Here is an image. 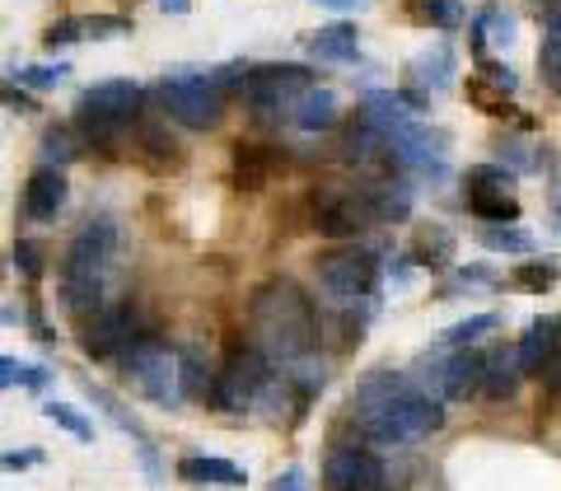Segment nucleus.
I'll return each instance as SVG.
<instances>
[{"mask_svg": "<svg viewBox=\"0 0 561 491\" xmlns=\"http://www.w3.org/2000/svg\"><path fill=\"white\" fill-rule=\"evenodd\" d=\"M249 332H253V346L267 356L280 370L300 365L313 356L319 346V313H313L309 295L295 286V281L276 276L267 286L253 290L249 300Z\"/></svg>", "mask_w": 561, "mask_h": 491, "instance_id": "f257e3e1", "label": "nucleus"}, {"mask_svg": "<svg viewBox=\"0 0 561 491\" xmlns=\"http://www.w3.org/2000/svg\"><path fill=\"white\" fill-rule=\"evenodd\" d=\"M117 258V220L113 216H90L80 235L70 239L66 267H61V305L76 319L108 309V272Z\"/></svg>", "mask_w": 561, "mask_h": 491, "instance_id": "f03ea898", "label": "nucleus"}, {"mask_svg": "<svg viewBox=\"0 0 561 491\" xmlns=\"http://www.w3.org/2000/svg\"><path fill=\"white\" fill-rule=\"evenodd\" d=\"M319 272V290L328 295L342 313L375 309V290H379V262L370 249H332L313 262Z\"/></svg>", "mask_w": 561, "mask_h": 491, "instance_id": "7ed1b4c3", "label": "nucleus"}, {"mask_svg": "<svg viewBox=\"0 0 561 491\" xmlns=\"http://www.w3.org/2000/svg\"><path fill=\"white\" fill-rule=\"evenodd\" d=\"M122 370H127L131 389L140 398H150L154 408H183V375H179V351H169L164 342L140 338L127 356H122Z\"/></svg>", "mask_w": 561, "mask_h": 491, "instance_id": "20e7f679", "label": "nucleus"}, {"mask_svg": "<svg viewBox=\"0 0 561 491\" xmlns=\"http://www.w3.org/2000/svg\"><path fill=\"white\" fill-rule=\"evenodd\" d=\"M160 103L173 122H183L192 132H210L220 127L225 117V94L216 90V80H210V70H173V76L160 80Z\"/></svg>", "mask_w": 561, "mask_h": 491, "instance_id": "39448f33", "label": "nucleus"}, {"mask_svg": "<svg viewBox=\"0 0 561 491\" xmlns=\"http://www.w3.org/2000/svg\"><path fill=\"white\" fill-rule=\"evenodd\" d=\"M267 384H272V361L262 356L257 346H234L230 356H225L220 375H216V393H210V408L243 416V412H253L257 402H262Z\"/></svg>", "mask_w": 561, "mask_h": 491, "instance_id": "423d86ee", "label": "nucleus"}, {"mask_svg": "<svg viewBox=\"0 0 561 491\" xmlns=\"http://www.w3.org/2000/svg\"><path fill=\"white\" fill-rule=\"evenodd\" d=\"M313 84L319 80H313L309 66H257L243 99H249L257 122H295V109Z\"/></svg>", "mask_w": 561, "mask_h": 491, "instance_id": "0eeeda50", "label": "nucleus"}, {"mask_svg": "<svg viewBox=\"0 0 561 491\" xmlns=\"http://www.w3.org/2000/svg\"><path fill=\"white\" fill-rule=\"evenodd\" d=\"M440 426H445V402L421 393L412 384V389L402 393L375 426H365V435H370L375 445H416V441H426V435H435Z\"/></svg>", "mask_w": 561, "mask_h": 491, "instance_id": "6e6552de", "label": "nucleus"}, {"mask_svg": "<svg viewBox=\"0 0 561 491\" xmlns=\"http://www.w3.org/2000/svg\"><path fill=\"white\" fill-rule=\"evenodd\" d=\"M463 202L478 220L486 225H515L519 202H515V173L505 164H478L463 179Z\"/></svg>", "mask_w": 561, "mask_h": 491, "instance_id": "1a4fd4ad", "label": "nucleus"}, {"mask_svg": "<svg viewBox=\"0 0 561 491\" xmlns=\"http://www.w3.org/2000/svg\"><path fill=\"white\" fill-rule=\"evenodd\" d=\"M136 313L131 305H108L90 313V319H80V351L90 361H113V356H127L136 346Z\"/></svg>", "mask_w": 561, "mask_h": 491, "instance_id": "9d476101", "label": "nucleus"}, {"mask_svg": "<svg viewBox=\"0 0 561 491\" xmlns=\"http://www.w3.org/2000/svg\"><path fill=\"white\" fill-rule=\"evenodd\" d=\"M313 225L328 239H356L365 225H375L370 192H313Z\"/></svg>", "mask_w": 561, "mask_h": 491, "instance_id": "9b49d317", "label": "nucleus"}, {"mask_svg": "<svg viewBox=\"0 0 561 491\" xmlns=\"http://www.w3.org/2000/svg\"><path fill=\"white\" fill-rule=\"evenodd\" d=\"M389 160L421 179H445V136L412 117L408 127L389 136Z\"/></svg>", "mask_w": 561, "mask_h": 491, "instance_id": "f8f14e48", "label": "nucleus"}, {"mask_svg": "<svg viewBox=\"0 0 561 491\" xmlns=\"http://www.w3.org/2000/svg\"><path fill=\"white\" fill-rule=\"evenodd\" d=\"M323 487L328 491H383V468L375 454L356 445H332L323 459Z\"/></svg>", "mask_w": 561, "mask_h": 491, "instance_id": "ddd939ff", "label": "nucleus"}, {"mask_svg": "<svg viewBox=\"0 0 561 491\" xmlns=\"http://www.w3.org/2000/svg\"><path fill=\"white\" fill-rule=\"evenodd\" d=\"M408 389H412L408 375H398V370H370V375L356 384V393H351V412H356L360 426H375V421L389 412Z\"/></svg>", "mask_w": 561, "mask_h": 491, "instance_id": "4468645a", "label": "nucleus"}, {"mask_svg": "<svg viewBox=\"0 0 561 491\" xmlns=\"http://www.w3.org/2000/svg\"><path fill=\"white\" fill-rule=\"evenodd\" d=\"M70 197V183H66V173L61 169H51V164H38L28 173V183H24V216L28 220H57L61 216V206Z\"/></svg>", "mask_w": 561, "mask_h": 491, "instance_id": "2eb2a0df", "label": "nucleus"}, {"mask_svg": "<svg viewBox=\"0 0 561 491\" xmlns=\"http://www.w3.org/2000/svg\"><path fill=\"white\" fill-rule=\"evenodd\" d=\"M140 84L131 80H99L80 94V109L94 113V117H108V122H131L140 113Z\"/></svg>", "mask_w": 561, "mask_h": 491, "instance_id": "dca6fc26", "label": "nucleus"}, {"mask_svg": "<svg viewBox=\"0 0 561 491\" xmlns=\"http://www.w3.org/2000/svg\"><path fill=\"white\" fill-rule=\"evenodd\" d=\"M557 346H561V323L557 319H534L529 328H524V338H519V365H524V375H542L552 365L557 356Z\"/></svg>", "mask_w": 561, "mask_h": 491, "instance_id": "f3484780", "label": "nucleus"}, {"mask_svg": "<svg viewBox=\"0 0 561 491\" xmlns=\"http://www.w3.org/2000/svg\"><path fill=\"white\" fill-rule=\"evenodd\" d=\"M179 478L192 482V487H243V468H234L230 459H220V454H187L179 464Z\"/></svg>", "mask_w": 561, "mask_h": 491, "instance_id": "a211bd4d", "label": "nucleus"}, {"mask_svg": "<svg viewBox=\"0 0 561 491\" xmlns=\"http://www.w3.org/2000/svg\"><path fill=\"white\" fill-rule=\"evenodd\" d=\"M305 47L319 61H356L360 57V33H356V24H332V28L309 33Z\"/></svg>", "mask_w": 561, "mask_h": 491, "instance_id": "6ab92c4d", "label": "nucleus"}, {"mask_svg": "<svg viewBox=\"0 0 561 491\" xmlns=\"http://www.w3.org/2000/svg\"><path fill=\"white\" fill-rule=\"evenodd\" d=\"M524 379V365H519V351L515 346H496L486 351V398H511Z\"/></svg>", "mask_w": 561, "mask_h": 491, "instance_id": "aec40b11", "label": "nucleus"}, {"mask_svg": "<svg viewBox=\"0 0 561 491\" xmlns=\"http://www.w3.org/2000/svg\"><path fill=\"white\" fill-rule=\"evenodd\" d=\"M412 80L421 90H449L454 80V52L445 43H435L431 52H416L412 57Z\"/></svg>", "mask_w": 561, "mask_h": 491, "instance_id": "412c9836", "label": "nucleus"}, {"mask_svg": "<svg viewBox=\"0 0 561 491\" xmlns=\"http://www.w3.org/2000/svg\"><path fill=\"white\" fill-rule=\"evenodd\" d=\"M179 375H183V393L187 398H210L216 393V375H210V361L197 342L179 346Z\"/></svg>", "mask_w": 561, "mask_h": 491, "instance_id": "4be33fe9", "label": "nucleus"}, {"mask_svg": "<svg viewBox=\"0 0 561 491\" xmlns=\"http://www.w3.org/2000/svg\"><path fill=\"white\" fill-rule=\"evenodd\" d=\"M454 258V235L445 225H421L416 239H412V262L416 267H449Z\"/></svg>", "mask_w": 561, "mask_h": 491, "instance_id": "5701e85b", "label": "nucleus"}, {"mask_svg": "<svg viewBox=\"0 0 561 491\" xmlns=\"http://www.w3.org/2000/svg\"><path fill=\"white\" fill-rule=\"evenodd\" d=\"M332 122H337V94L323 90V84H313V90L300 99V109H295V127L300 132H328Z\"/></svg>", "mask_w": 561, "mask_h": 491, "instance_id": "b1692460", "label": "nucleus"}, {"mask_svg": "<svg viewBox=\"0 0 561 491\" xmlns=\"http://www.w3.org/2000/svg\"><path fill=\"white\" fill-rule=\"evenodd\" d=\"M267 173H272V155L262 150V146H234V187L243 192H257V187H267Z\"/></svg>", "mask_w": 561, "mask_h": 491, "instance_id": "393cba45", "label": "nucleus"}, {"mask_svg": "<svg viewBox=\"0 0 561 491\" xmlns=\"http://www.w3.org/2000/svg\"><path fill=\"white\" fill-rule=\"evenodd\" d=\"M365 192H370L375 220H408V210H412V187L408 183L383 179V183H370Z\"/></svg>", "mask_w": 561, "mask_h": 491, "instance_id": "a878e982", "label": "nucleus"}, {"mask_svg": "<svg viewBox=\"0 0 561 491\" xmlns=\"http://www.w3.org/2000/svg\"><path fill=\"white\" fill-rule=\"evenodd\" d=\"M38 155H43V164L66 169L70 160H80V132H76V127H66V122H57V127H47V132H43Z\"/></svg>", "mask_w": 561, "mask_h": 491, "instance_id": "bb28decb", "label": "nucleus"}, {"mask_svg": "<svg viewBox=\"0 0 561 491\" xmlns=\"http://www.w3.org/2000/svg\"><path fill=\"white\" fill-rule=\"evenodd\" d=\"M408 20L421 24V28H454L463 20V10L454 5V0H408Z\"/></svg>", "mask_w": 561, "mask_h": 491, "instance_id": "cd10ccee", "label": "nucleus"}, {"mask_svg": "<svg viewBox=\"0 0 561 491\" xmlns=\"http://www.w3.org/2000/svg\"><path fill=\"white\" fill-rule=\"evenodd\" d=\"M478 243L491 249V253H534V239L524 235L519 225H482Z\"/></svg>", "mask_w": 561, "mask_h": 491, "instance_id": "c85d7f7f", "label": "nucleus"}, {"mask_svg": "<svg viewBox=\"0 0 561 491\" xmlns=\"http://www.w3.org/2000/svg\"><path fill=\"white\" fill-rule=\"evenodd\" d=\"M496 328H501L496 313H472V319L445 328V332H440V342H445V346H472V342H482L486 332H496Z\"/></svg>", "mask_w": 561, "mask_h": 491, "instance_id": "c756f323", "label": "nucleus"}, {"mask_svg": "<svg viewBox=\"0 0 561 491\" xmlns=\"http://www.w3.org/2000/svg\"><path fill=\"white\" fill-rule=\"evenodd\" d=\"M10 76L20 80L24 90H57V84L70 76V66H61V61L57 66H14Z\"/></svg>", "mask_w": 561, "mask_h": 491, "instance_id": "7c9ffc66", "label": "nucleus"}, {"mask_svg": "<svg viewBox=\"0 0 561 491\" xmlns=\"http://www.w3.org/2000/svg\"><path fill=\"white\" fill-rule=\"evenodd\" d=\"M253 70H257V66H249V61H225V66L210 70V80H216L220 94H249Z\"/></svg>", "mask_w": 561, "mask_h": 491, "instance_id": "2f4dec72", "label": "nucleus"}, {"mask_svg": "<svg viewBox=\"0 0 561 491\" xmlns=\"http://www.w3.org/2000/svg\"><path fill=\"white\" fill-rule=\"evenodd\" d=\"M0 379H5V389H43V384H47V370L5 356V361H0Z\"/></svg>", "mask_w": 561, "mask_h": 491, "instance_id": "473e14b6", "label": "nucleus"}, {"mask_svg": "<svg viewBox=\"0 0 561 491\" xmlns=\"http://www.w3.org/2000/svg\"><path fill=\"white\" fill-rule=\"evenodd\" d=\"M140 150L150 155V164L154 169H164V164H179V146L160 132V127H140Z\"/></svg>", "mask_w": 561, "mask_h": 491, "instance_id": "72a5a7b5", "label": "nucleus"}, {"mask_svg": "<svg viewBox=\"0 0 561 491\" xmlns=\"http://www.w3.org/2000/svg\"><path fill=\"white\" fill-rule=\"evenodd\" d=\"M47 416L57 421V426H61L66 435H76V441H84V445L94 441V426H90V421H84L76 408H70V402H47Z\"/></svg>", "mask_w": 561, "mask_h": 491, "instance_id": "f704fd0d", "label": "nucleus"}, {"mask_svg": "<svg viewBox=\"0 0 561 491\" xmlns=\"http://www.w3.org/2000/svg\"><path fill=\"white\" fill-rule=\"evenodd\" d=\"M468 99L478 103L482 113H491V117H511V103H505V90H496V84H486V80H468Z\"/></svg>", "mask_w": 561, "mask_h": 491, "instance_id": "c9c22d12", "label": "nucleus"}, {"mask_svg": "<svg viewBox=\"0 0 561 491\" xmlns=\"http://www.w3.org/2000/svg\"><path fill=\"white\" fill-rule=\"evenodd\" d=\"M127 33H131L127 14H90V20H84V38H94V43H103V38H127Z\"/></svg>", "mask_w": 561, "mask_h": 491, "instance_id": "e433bc0d", "label": "nucleus"}, {"mask_svg": "<svg viewBox=\"0 0 561 491\" xmlns=\"http://www.w3.org/2000/svg\"><path fill=\"white\" fill-rule=\"evenodd\" d=\"M515 286L519 290H534V295L552 290L557 286V267H552V262H524V267L515 272Z\"/></svg>", "mask_w": 561, "mask_h": 491, "instance_id": "4c0bfd02", "label": "nucleus"}, {"mask_svg": "<svg viewBox=\"0 0 561 491\" xmlns=\"http://www.w3.org/2000/svg\"><path fill=\"white\" fill-rule=\"evenodd\" d=\"M80 38H84V20H57V24H47L43 47L57 52V47H70V43H80Z\"/></svg>", "mask_w": 561, "mask_h": 491, "instance_id": "58836bf2", "label": "nucleus"}, {"mask_svg": "<svg viewBox=\"0 0 561 491\" xmlns=\"http://www.w3.org/2000/svg\"><path fill=\"white\" fill-rule=\"evenodd\" d=\"M14 267H20L28 281H38L43 276V249H38V243H28V239L14 243Z\"/></svg>", "mask_w": 561, "mask_h": 491, "instance_id": "ea45409f", "label": "nucleus"}, {"mask_svg": "<svg viewBox=\"0 0 561 491\" xmlns=\"http://www.w3.org/2000/svg\"><path fill=\"white\" fill-rule=\"evenodd\" d=\"M482 80L486 84H496V90H505V94H515L519 90V76L505 61H491V57H482Z\"/></svg>", "mask_w": 561, "mask_h": 491, "instance_id": "a19ab883", "label": "nucleus"}, {"mask_svg": "<svg viewBox=\"0 0 561 491\" xmlns=\"http://www.w3.org/2000/svg\"><path fill=\"white\" fill-rule=\"evenodd\" d=\"M496 155H501V164H511V169H534V155L519 146V140H496Z\"/></svg>", "mask_w": 561, "mask_h": 491, "instance_id": "79ce46f5", "label": "nucleus"}, {"mask_svg": "<svg viewBox=\"0 0 561 491\" xmlns=\"http://www.w3.org/2000/svg\"><path fill=\"white\" fill-rule=\"evenodd\" d=\"M33 464H43V449H5V468L10 472L33 468Z\"/></svg>", "mask_w": 561, "mask_h": 491, "instance_id": "37998d69", "label": "nucleus"}, {"mask_svg": "<svg viewBox=\"0 0 561 491\" xmlns=\"http://www.w3.org/2000/svg\"><path fill=\"white\" fill-rule=\"evenodd\" d=\"M538 66H542V76H548V84H561V52H552L548 43H542Z\"/></svg>", "mask_w": 561, "mask_h": 491, "instance_id": "c03bdc74", "label": "nucleus"}, {"mask_svg": "<svg viewBox=\"0 0 561 491\" xmlns=\"http://www.w3.org/2000/svg\"><path fill=\"white\" fill-rule=\"evenodd\" d=\"M542 33H548L542 43H548L552 52H561V5H552V10H548V24H542Z\"/></svg>", "mask_w": 561, "mask_h": 491, "instance_id": "a18cd8bd", "label": "nucleus"}, {"mask_svg": "<svg viewBox=\"0 0 561 491\" xmlns=\"http://www.w3.org/2000/svg\"><path fill=\"white\" fill-rule=\"evenodd\" d=\"M272 491H300V468H286L280 478L272 482Z\"/></svg>", "mask_w": 561, "mask_h": 491, "instance_id": "49530a36", "label": "nucleus"}, {"mask_svg": "<svg viewBox=\"0 0 561 491\" xmlns=\"http://www.w3.org/2000/svg\"><path fill=\"white\" fill-rule=\"evenodd\" d=\"M313 5H323V10H342V14H351V10H365V0H313Z\"/></svg>", "mask_w": 561, "mask_h": 491, "instance_id": "de8ad7c7", "label": "nucleus"}, {"mask_svg": "<svg viewBox=\"0 0 561 491\" xmlns=\"http://www.w3.org/2000/svg\"><path fill=\"white\" fill-rule=\"evenodd\" d=\"M5 103H10L14 113H28V109H33V103H28V99H24L20 90H5Z\"/></svg>", "mask_w": 561, "mask_h": 491, "instance_id": "09e8293b", "label": "nucleus"}, {"mask_svg": "<svg viewBox=\"0 0 561 491\" xmlns=\"http://www.w3.org/2000/svg\"><path fill=\"white\" fill-rule=\"evenodd\" d=\"M548 379H552V389L561 393V346H557V356H552V365H548Z\"/></svg>", "mask_w": 561, "mask_h": 491, "instance_id": "8fccbe9b", "label": "nucleus"}, {"mask_svg": "<svg viewBox=\"0 0 561 491\" xmlns=\"http://www.w3.org/2000/svg\"><path fill=\"white\" fill-rule=\"evenodd\" d=\"M187 5H192V0H160L164 14H187Z\"/></svg>", "mask_w": 561, "mask_h": 491, "instance_id": "3c124183", "label": "nucleus"}, {"mask_svg": "<svg viewBox=\"0 0 561 491\" xmlns=\"http://www.w3.org/2000/svg\"><path fill=\"white\" fill-rule=\"evenodd\" d=\"M552 220H557V230H561V192H557V202H552Z\"/></svg>", "mask_w": 561, "mask_h": 491, "instance_id": "603ef678", "label": "nucleus"}]
</instances>
